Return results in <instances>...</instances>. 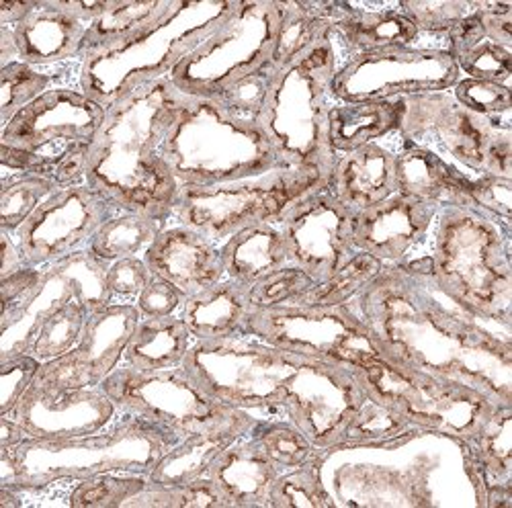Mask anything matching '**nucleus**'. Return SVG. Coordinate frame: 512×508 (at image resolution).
Segmentation results:
<instances>
[{
    "instance_id": "nucleus-7",
    "label": "nucleus",
    "mask_w": 512,
    "mask_h": 508,
    "mask_svg": "<svg viewBox=\"0 0 512 508\" xmlns=\"http://www.w3.org/2000/svg\"><path fill=\"white\" fill-rule=\"evenodd\" d=\"M508 228L478 209H441L431 254V273L453 302L502 322H512Z\"/></svg>"
},
{
    "instance_id": "nucleus-52",
    "label": "nucleus",
    "mask_w": 512,
    "mask_h": 508,
    "mask_svg": "<svg viewBox=\"0 0 512 508\" xmlns=\"http://www.w3.org/2000/svg\"><path fill=\"white\" fill-rule=\"evenodd\" d=\"M41 365L44 363L29 353L0 359V416L11 414V410L33 384Z\"/></svg>"
},
{
    "instance_id": "nucleus-29",
    "label": "nucleus",
    "mask_w": 512,
    "mask_h": 508,
    "mask_svg": "<svg viewBox=\"0 0 512 508\" xmlns=\"http://www.w3.org/2000/svg\"><path fill=\"white\" fill-rule=\"evenodd\" d=\"M281 474L250 435L234 441L207 472L236 508H271V492Z\"/></svg>"
},
{
    "instance_id": "nucleus-21",
    "label": "nucleus",
    "mask_w": 512,
    "mask_h": 508,
    "mask_svg": "<svg viewBox=\"0 0 512 508\" xmlns=\"http://www.w3.org/2000/svg\"><path fill=\"white\" fill-rule=\"evenodd\" d=\"M117 406L101 388H64L35 377L29 390L11 410L27 439H72L107 429Z\"/></svg>"
},
{
    "instance_id": "nucleus-34",
    "label": "nucleus",
    "mask_w": 512,
    "mask_h": 508,
    "mask_svg": "<svg viewBox=\"0 0 512 508\" xmlns=\"http://www.w3.org/2000/svg\"><path fill=\"white\" fill-rule=\"evenodd\" d=\"M193 336L179 316L140 318L123 353V365L138 371H158L183 365Z\"/></svg>"
},
{
    "instance_id": "nucleus-5",
    "label": "nucleus",
    "mask_w": 512,
    "mask_h": 508,
    "mask_svg": "<svg viewBox=\"0 0 512 508\" xmlns=\"http://www.w3.org/2000/svg\"><path fill=\"white\" fill-rule=\"evenodd\" d=\"M183 437L154 422L121 414L109 431L72 439H25L9 447L17 490H39L64 480H84L107 472L150 474Z\"/></svg>"
},
{
    "instance_id": "nucleus-41",
    "label": "nucleus",
    "mask_w": 512,
    "mask_h": 508,
    "mask_svg": "<svg viewBox=\"0 0 512 508\" xmlns=\"http://www.w3.org/2000/svg\"><path fill=\"white\" fill-rule=\"evenodd\" d=\"M93 312L97 310L87 300H70L39 328L35 341L27 353L41 363L64 357L80 343L82 332L87 328V322Z\"/></svg>"
},
{
    "instance_id": "nucleus-12",
    "label": "nucleus",
    "mask_w": 512,
    "mask_h": 508,
    "mask_svg": "<svg viewBox=\"0 0 512 508\" xmlns=\"http://www.w3.org/2000/svg\"><path fill=\"white\" fill-rule=\"evenodd\" d=\"M302 361V355L275 349L252 336H232L193 343L183 365L222 404L279 414L287 381Z\"/></svg>"
},
{
    "instance_id": "nucleus-19",
    "label": "nucleus",
    "mask_w": 512,
    "mask_h": 508,
    "mask_svg": "<svg viewBox=\"0 0 512 508\" xmlns=\"http://www.w3.org/2000/svg\"><path fill=\"white\" fill-rule=\"evenodd\" d=\"M275 224L289 265L306 271L316 283L330 279L357 252L353 214L336 201L328 183L291 203Z\"/></svg>"
},
{
    "instance_id": "nucleus-18",
    "label": "nucleus",
    "mask_w": 512,
    "mask_h": 508,
    "mask_svg": "<svg viewBox=\"0 0 512 508\" xmlns=\"http://www.w3.org/2000/svg\"><path fill=\"white\" fill-rule=\"evenodd\" d=\"M119 209L89 185L56 191L13 232L27 267H48L70 254L87 250L93 236Z\"/></svg>"
},
{
    "instance_id": "nucleus-46",
    "label": "nucleus",
    "mask_w": 512,
    "mask_h": 508,
    "mask_svg": "<svg viewBox=\"0 0 512 508\" xmlns=\"http://www.w3.org/2000/svg\"><path fill=\"white\" fill-rule=\"evenodd\" d=\"M148 474L107 472L84 478L70 494L72 508H123L132 498L146 490Z\"/></svg>"
},
{
    "instance_id": "nucleus-13",
    "label": "nucleus",
    "mask_w": 512,
    "mask_h": 508,
    "mask_svg": "<svg viewBox=\"0 0 512 508\" xmlns=\"http://www.w3.org/2000/svg\"><path fill=\"white\" fill-rule=\"evenodd\" d=\"M242 336H252L256 341L293 355L349 369H359L383 357L375 338L349 306H283L256 310L246 318Z\"/></svg>"
},
{
    "instance_id": "nucleus-4",
    "label": "nucleus",
    "mask_w": 512,
    "mask_h": 508,
    "mask_svg": "<svg viewBox=\"0 0 512 508\" xmlns=\"http://www.w3.org/2000/svg\"><path fill=\"white\" fill-rule=\"evenodd\" d=\"M160 158L183 185H220L287 168L259 125L240 121L216 101L185 95L160 146Z\"/></svg>"
},
{
    "instance_id": "nucleus-49",
    "label": "nucleus",
    "mask_w": 512,
    "mask_h": 508,
    "mask_svg": "<svg viewBox=\"0 0 512 508\" xmlns=\"http://www.w3.org/2000/svg\"><path fill=\"white\" fill-rule=\"evenodd\" d=\"M279 74H275L269 64L265 62L261 68H256L236 84H232L230 89L220 93L218 97H211V101H216L224 111H228L232 117L259 125L263 107L267 103L269 91L273 87V82ZM261 127V125H259Z\"/></svg>"
},
{
    "instance_id": "nucleus-47",
    "label": "nucleus",
    "mask_w": 512,
    "mask_h": 508,
    "mask_svg": "<svg viewBox=\"0 0 512 508\" xmlns=\"http://www.w3.org/2000/svg\"><path fill=\"white\" fill-rule=\"evenodd\" d=\"M451 91L463 107L486 119L496 132L512 134V91L506 84L463 76Z\"/></svg>"
},
{
    "instance_id": "nucleus-32",
    "label": "nucleus",
    "mask_w": 512,
    "mask_h": 508,
    "mask_svg": "<svg viewBox=\"0 0 512 508\" xmlns=\"http://www.w3.org/2000/svg\"><path fill=\"white\" fill-rule=\"evenodd\" d=\"M220 250L226 279L246 289L289 265L283 234L271 222L252 224L234 232L224 240Z\"/></svg>"
},
{
    "instance_id": "nucleus-48",
    "label": "nucleus",
    "mask_w": 512,
    "mask_h": 508,
    "mask_svg": "<svg viewBox=\"0 0 512 508\" xmlns=\"http://www.w3.org/2000/svg\"><path fill=\"white\" fill-rule=\"evenodd\" d=\"M398 11L420 31L447 35L480 9V0H400Z\"/></svg>"
},
{
    "instance_id": "nucleus-1",
    "label": "nucleus",
    "mask_w": 512,
    "mask_h": 508,
    "mask_svg": "<svg viewBox=\"0 0 512 508\" xmlns=\"http://www.w3.org/2000/svg\"><path fill=\"white\" fill-rule=\"evenodd\" d=\"M347 306L388 361L512 404V322L453 302L431 273V257L386 263Z\"/></svg>"
},
{
    "instance_id": "nucleus-11",
    "label": "nucleus",
    "mask_w": 512,
    "mask_h": 508,
    "mask_svg": "<svg viewBox=\"0 0 512 508\" xmlns=\"http://www.w3.org/2000/svg\"><path fill=\"white\" fill-rule=\"evenodd\" d=\"M326 183L328 177L316 171L277 168L259 177L220 185H183L179 187L173 218L213 242H224L246 226L275 224L291 203Z\"/></svg>"
},
{
    "instance_id": "nucleus-2",
    "label": "nucleus",
    "mask_w": 512,
    "mask_h": 508,
    "mask_svg": "<svg viewBox=\"0 0 512 508\" xmlns=\"http://www.w3.org/2000/svg\"><path fill=\"white\" fill-rule=\"evenodd\" d=\"M183 103L185 95L168 76L115 101L95 138L87 185L123 211L162 222L173 218L179 183L160 158V146Z\"/></svg>"
},
{
    "instance_id": "nucleus-27",
    "label": "nucleus",
    "mask_w": 512,
    "mask_h": 508,
    "mask_svg": "<svg viewBox=\"0 0 512 508\" xmlns=\"http://www.w3.org/2000/svg\"><path fill=\"white\" fill-rule=\"evenodd\" d=\"M328 189L351 214H359L398 193L396 154L379 144L338 154Z\"/></svg>"
},
{
    "instance_id": "nucleus-42",
    "label": "nucleus",
    "mask_w": 512,
    "mask_h": 508,
    "mask_svg": "<svg viewBox=\"0 0 512 508\" xmlns=\"http://www.w3.org/2000/svg\"><path fill=\"white\" fill-rule=\"evenodd\" d=\"M250 437L261 445L269 459L281 472L300 468L310 459L326 453L312 445L308 435L295 427L289 418L285 420H256L250 431Z\"/></svg>"
},
{
    "instance_id": "nucleus-39",
    "label": "nucleus",
    "mask_w": 512,
    "mask_h": 508,
    "mask_svg": "<svg viewBox=\"0 0 512 508\" xmlns=\"http://www.w3.org/2000/svg\"><path fill=\"white\" fill-rule=\"evenodd\" d=\"M361 500L351 506H433V490L429 488V472L422 465L400 470H365Z\"/></svg>"
},
{
    "instance_id": "nucleus-54",
    "label": "nucleus",
    "mask_w": 512,
    "mask_h": 508,
    "mask_svg": "<svg viewBox=\"0 0 512 508\" xmlns=\"http://www.w3.org/2000/svg\"><path fill=\"white\" fill-rule=\"evenodd\" d=\"M476 209L496 222L510 224L512 220V179L496 175H478L472 181Z\"/></svg>"
},
{
    "instance_id": "nucleus-58",
    "label": "nucleus",
    "mask_w": 512,
    "mask_h": 508,
    "mask_svg": "<svg viewBox=\"0 0 512 508\" xmlns=\"http://www.w3.org/2000/svg\"><path fill=\"white\" fill-rule=\"evenodd\" d=\"M0 242H3V259H0V277H7L27 267L23 254L11 232L0 230Z\"/></svg>"
},
{
    "instance_id": "nucleus-40",
    "label": "nucleus",
    "mask_w": 512,
    "mask_h": 508,
    "mask_svg": "<svg viewBox=\"0 0 512 508\" xmlns=\"http://www.w3.org/2000/svg\"><path fill=\"white\" fill-rule=\"evenodd\" d=\"M383 265L386 263L371 257L367 252L357 250L330 279L316 283L308 293H304L295 306H310V308L347 306L381 273Z\"/></svg>"
},
{
    "instance_id": "nucleus-53",
    "label": "nucleus",
    "mask_w": 512,
    "mask_h": 508,
    "mask_svg": "<svg viewBox=\"0 0 512 508\" xmlns=\"http://www.w3.org/2000/svg\"><path fill=\"white\" fill-rule=\"evenodd\" d=\"M44 269L25 267L7 277H0V330H5L35 295Z\"/></svg>"
},
{
    "instance_id": "nucleus-55",
    "label": "nucleus",
    "mask_w": 512,
    "mask_h": 508,
    "mask_svg": "<svg viewBox=\"0 0 512 508\" xmlns=\"http://www.w3.org/2000/svg\"><path fill=\"white\" fill-rule=\"evenodd\" d=\"M150 277L152 273L144 257H130L111 263L107 269V289L113 302L121 300V304H127V300H138Z\"/></svg>"
},
{
    "instance_id": "nucleus-28",
    "label": "nucleus",
    "mask_w": 512,
    "mask_h": 508,
    "mask_svg": "<svg viewBox=\"0 0 512 508\" xmlns=\"http://www.w3.org/2000/svg\"><path fill=\"white\" fill-rule=\"evenodd\" d=\"M332 31L343 39L351 56H367L388 50L412 48L420 31L396 9L367 11L351 3L330 0Z\"/></svg>"
},
{
    "instance_id": "nucleus-22",
    "label": "nucleus",
    "mask_w": 512,
    "mask_h": 508,
    "mask_svg": "<svg viewBox=\"0 0 512 508\" xmlns=\"http://www.w3.org/2000/svg\"><path fill=\"white\" fill-rule=\"evenodd\" d=\"M142 314L136 304H109L91 314L80 343L60 359L41 365L37 377L64 388H99L123 363L127 341Z\"/></svg>"
},
{
    "instance_id": "nucleus-44",
    "label": "nucleus",
    "mask_w": 512,
    "mask_h": 508,
    "mask_svg": "<svg viewBox=\"0 0 512 508\" xmlns=\"http://www.w3.org/2000/svg\"><path fill=\"white\" fill-rule=\"evenodd\" d=\"M322 453L300 468L283 472L271 492V508H336V500L324 486Z\"/></svg>"
},
{
    "instance_id": "nucleus-23",
    "label": "nucleus",
    "mask_w": 512,
    "mask_h": 508,
    "mask_svg": "<svg viewBox=\"0 0 512 508\" xmlns=\"http://www.w3.org/2000/svg\"><path fill=\"white\" fill-rule=\"evenodd\" d=\"M439 209L431 203L394 193L353 214V244L383 263H402L429 234Z\"/></svg>"
},
{
    "instance_id": "nucleus-25",
    "label": "nucleus",
    "mask_w": 512,
    "mask_h": 508,
    "mask_svg": "<svg viewBox=\"0 0 512 508\" xmlns=\"http://www.w3.org/2000/svg\"><path fill=\"white\" fill-rule=\"evenodd\" d=\"M398 193L441 209H476L472 181L439 152L402 138L396 152Z\"/></svg>"
},
{
    "instance_id": "nucleus-51",
    "label": "nucleus",
    "mask_w": 512,
    "mask_h": 508,
    "mask_svg": "<svg viewBox=\"0 0 512 508\" xmlns=\"http://www.w3.org/2000/svg\"><path fill=\"white\" fill-rule=\"evenodd\" d=\"M459 72L465 78L484 80V82H496L510 87L512 76V50L494 44L490 39L480 41L478 46L469 48L463 54L453 56Z\"/></svg>"
},
{
    "instance_id": "nucleus-26",
    "label": "nucleus",
    "mask_w": 512,
    "mask_h": 508,
    "mask_svg": "<svg viewBox=\"0 0 512 508\" xmlns=\"http://www.w3.org/2000/svg\"><path fill=\"white\" fill-rule=\"evenodd\" d=\"M256 420L248 410L234 408L205 429L187 435L154 465L148 474L160 484H187L207 476L209 468L234 441L250 435Z\"/></svg>"
},
{
    "instance_id": "nucleus-8",
    "label": "nucleus",
    "mask_w": 512,
    "mask_h": 508,
    "mask_svg": "<svg viewBox=\"0 0 512 508\" xmlns=\"http://www.w3.org/2000/svg\"><path fill=\"white\" fill-rule=\"evenodd\" d=\"M334 33L324 35L275 78L259 125L287 168H306L330 179L332 78L338 70Z\"/></svg>"
},
{
    "instance_id": "nucleus-14",
    "label": "nucleus",
    "mask_w": 512,
    "mask_h": 508,
    "mask_svg": "<svg viewBox=\"0 0 512 508\" xmlns=\"http://www.w3.org/2000/svg\"><path fill=\"white\" fill-rule=\"evenodd\" d=\"M400 136L433 152L443 150L478 175L512 179V134L463 107L449 91L402 97Z\"/></svg>"
},
{
    "instance_id": "nucleus-33",
    "label": "nucleus",
    "mask_w": 512,
    "mask_h": 508,
    "mask_svg": "<svg viewBox=\"0 0 512 508\" xmlns=\"http://www.w3.org/2000/svg\"><path fill=\"white\" fill-rule=\"evenodd\" d=\"M404 117L402 99L340 103L330 109V146L345 154L390 134H400Z\"/></svg>"
},
{
    "instance_id": "nucleus-15",
    "label": "nucleus",
    "mask_w": 512,
    "mask_h": 508,
    "mask_svg": "<svg viewBox=\"0 0 512 508\" xmlns=\"http://www.w3.org/2000/svg\"><path fill=\"white\" fill-rule=\"evenodd\" d=\"M99 388L119 414L142 416L183 439L234 410L213 398L185 365L158 371L119 365Z\"/></svg>"
},
{
    "instance_id": "nucleus-6",
    "label": "nucleus",
    "mask_w": 512,
    "mask_h": 508,
    "mask_svg": "<svg viewBox=\"0 0 512 508\" xmlns=\"http://www.w3.org/2000/svg\"><path fill=\"white\" fill-rule=\"evenodd\" d=\"M236 0H177L158 25L121 46L80 58V91L111 107L123 95L164 78L228 17Z\"/></svg>"
},
{
    "instance_id": "nucleus-17",
    "label": "nucleus",
    "mask_w": 512,
    "mask_h": 508,
    "mask_svg": "<svg viewBox=\"0 0 512 508\" xmlns=\"http://www.w3.org/2000/svg\"><path fill=\"white\" fill-rule=\"evenodd\" d=\"M367 396L353 369L304 357L285 386L283 414L330 455Z\"/></svg>"
},
{
    "instance_id": "nucleus-61",
    "label": "nucleus",
    "mask_w": 512,
    "mask_h": 508,
    "mask_svg": "<svg viewBox=\"0 0 512 508\" xmlns=\"http://www.w3.org/2000/svg\"><path fill=\"white\" fill-rule=\"evenodd\" d=\"M19 60V50L13 27H0V68Z\"/></svg>"
},
{
    "instance_id": "nucleus-9",
    "label": "nucleus",
    "mask_w": 512,
    "mask_h": 508,
    "mask_svg": "<svg viewBox=\"0 0 512 508\" xmlns=\"http://www.w3.org/2000/svg\"><path fill=\"white\" fill-rule=\"evenodd\" d=\"M353 371L369 396L406 416L412 425L467 447L476 441L492 410L502 404L457 381L392 363L386 357Z\"/></svg>"
},
{
    "instance_id": "nucleus-3",
    "label": "nucleus",
    "mask_w": 512,
    "mask_h": 508,
    "mask_svg": "<svg viewBox=\"0 0 512 508\" xmlns=\"http://www.w3.org/2000/svg\"><path fill=\"white\" fill-rule=\"evenodd\" d=\"M107 107L82 91L52 89L0 127L3 175H39L60 189L87 185Z\"/></svg>"
},
{
    "instance_id": "nucleus-60",
    "label": "nucleus",
    "mask_w": 512,
    "mask_h": 508,
    "mask_svg": "<svg viewBox=\"0 0 512 508\" xmlns=\"http://www.w3.org/2000/svg\"><path fill=\"white\" fill-rule=\"evenodd\" d=\"M27 439L19 422L11 416H0V447H15Z\"/></svg>"
},
{
    "instance_id": "nucleus-57",
    "label": "nucleus",
    "mask_w": 512,
    "mask_h": 508,
    "mask_svg": "<svg viewBox=\"0 0 512 508\" xmlns=\"http://www.w3.org/2000/svg\"><path fill=\"white\" fill-rule=\"evenodd\" d=\"M480 19L486 37L512 50V3L510 0H480Z\"/></svg>"
},
{
    "instance_id": "nucleus-31",
    "label": "nucleus",
    "mask_w": 512,
    "mask_h": 508,
    "mask_svg": "<svg viewBox=\"0 0 512 508\" xmlns=\"http://www.w3.org/2000/svg\"><path fill=\"white\" fill-rule=\"evenodd\" d=\"M248 289L232 279H222L185 300L179 318L189 328L193 341H218L242 336L250 316Z\"/></svg>"
},
{
    "instance_id": "nucleus-36",
    "label": "nucleus",
    "mask_w": 512,
    "mask_h": 508,
    "mask_svg": "<svg viewBox=\"0 0 512 508\" xmlns=\"http://www.w3.org/2000/svg\"><path fill=\"white\" fill-rule=\"evenodd\" d=\"M328 3L330 0H281L283 21L273 54L267 60L275 74H281L283 68L310 50L318 39L334 33Z\"/></svg>"
},
{
    "instance_id": "nucleus-20",
    "label": "nucleus",
    "mask_w": 512,
    "mask_h": 508,
    "mask_svg": "<svg viewBox=\"0 0 512 508\" xmlns=\"http://www.w3.org/2000/svg\"><path fill=\"white\" fill-rule=\"evenodd\" d=\"M41 269L44 275L31 302L5 330H0V359L27 353L44 322L74 298L87 300L95 310L113 304L107 289L109 265L93 257L89 248Z\"/></svg>"
},
{
    "instance_id": "nucleus-30",
    "label": "nucleus",
    "mask_w": 512,
    "mask_h": 508,
    "mask_svg": "<svg viewBox=\"0 0 512 508\" xmlns=\"http://www.w3.org/2000/svg\"><path fill=\"white\" fill-rule=\"evenodd\" d=\"M89 25L39 0L37 9L13 27L19 60L46 68L64 60L82 58Z\"/></svg>"
},
{
    "instance_id": "nucleus-50",
    "label": "nucleus",
    "mask_w": 512,
    "mask_h": 508,
    "mask_svg": "<svg viewBox=\"0 0 512 508\" xmlns=\"http://www.w3.org/2000/svg\"><path fill=\"white\" fill-rule=\"evenodd\" d=\"M314 285L316 281L306 271L287 265L248 287L250 310L256 312L295 306Z\"/></svg>"
},
{
    "instance_id": "nucleus-45",
    "label": "nucleus",
    "mask_w": 512,
    "mask_h": 508,
    "mask_svg": "<svg viewBox=\"0 0 512 508\" xmlns=\"http://www.w3.org/2000/svg\"><path fill=\"white\" fill-rule=\"evenodd\" d=\"M60 74L46 72L21 60L0 68V127L7 125L23 107L54 89Z\"/></svg>"
},
{
    "instance_id": "nucleus-59",
    "label": "nucleus",
    "mask_w": 512,
    "mask_h": 508,
    "mask_svg": "<svg viewBox=\"0 0 512 508\" xmlns=\"http://www.w3.org/2000/svg\"><path fill=\"white\" fill-rule=\"evenodd\" d=\"M39 0H0V27H15L37 9Z\"/></svg>"
},
{
    "instance_id": "nucleus-43",
    "label": "nucleus",
    "mask_w": 512,
    "mask_h": 508,
    "mask_svg": "<svg viewBox=\"0 0 512 508\" xmlns=\"http://www.w3.org/2000/svg\"><path fill=\"white\" fill-rule=\"evenodd\" d=\"M60 187L39 175L0 177V230H19Z\"/></svg>"
},
{
    "instance_id": "nucleus-10",
    "label": "nucleus",
    "mask_w": 512,
    "mask_h": 508,
    "mask_svg": "<svg viewBox=\"0 0 512 508\" xmlns=\"http://www.w3.org/2000/svg\"><path fill=\"white\" fill-rule=\"evenodd\" d=\"M281 21V0H236L216 31L168 74L170 82L189 97H218L271 58Z\"/></svg>"
},
{
    "instance_id": "nucleus-35",
    "label": "nucleus",
    "mask_w": 512,
    "mask_h": 508,
    "mask_svg": "<svg viewBox=\"0 0 512 508\" xmlns=\"http://www.w3.org/2000/svg\"><path fill=\"white\" fill-rule=\"evenodd\" d=\"M177 0H113L111 7L95 19L84 35L82 56L125 44L158 25Z\"/></svg>"
},
{
    "instance_id": "nucleus-24",
    "label": "nucleus",
    "mask_w": 512,
    "mask_h": 508,
    "mask_svg": "<svg viewBox=\"0 0 512 508\" xmlns=\"http://www.w3.org/2000/svg\"><path fill=\"white\" fill-rule=\"evenodd\" d=\"M152 275L173 283L185 298L226 279L218 242L187 226H166L144 252Z\"/></svg>"
},
{
    "instance_id": "nucleus-38",
    "label": "nucleus",
    "mask_w": 512,
    "mask_h": 508,
    "mask_svg": "<svg viewBox=\"0 0 512 508\" xmlns=\"http://www.w3.org/2000/svg\"><path fill=\"white\" fill-rule=\"evenodd\" d=\"M164 228L166 222L162 220L138 214V211H119L93 236L89 250L93 257L107 265L130 257H144V252Z\"/></svg>"
},
{
    "instance_id": "nucleus-37",
    "label": "nucleus",
    "mask_w": 512,
    "mask_h": 508,
    "mask_svg": "<svg viewBox=\"0 0 512 508\" xmlns=\"http://www.w3.org/2000/svg\"><path fill=\"white\" fill-rule=\"evenodd\" d=\"M429 435L420 427L412 425V422L390 408L375 400L373 396H367L349 427L345 429L340 443L334 451L343 449H396L404 447L410 441Z\"/></svg>"
},
{
    "instance_id": "nucleus-56",
    "label": "nucleus",
    "mask_w": 512,
    "mask_h": 508,
    "mask_svg": "<svg viewBox=\"0 0 512 508\" xmlns=\"http://www.w3.org/2000/svg\"><path fill=\"white\" fill-rule=\"evenodd\" d=\"M185 300L187 298L181 289L158 275H152L138 295L136 306L144 318H164L179 316Z\"/></svg>"
},
{
    "instance_id": "nucleus-16",
    "label": "nucleus",
    "mask_w": 512,
    "mask_h": 508,
    "mask_svg": "<svg viewBox=\"0 0 512 508\" xmlns=\"http://www.w3.org/2000/svg\"><path fill=\"white\" fill-rule=\"evenodd\" d=\"M461 72L447 50L400 48L351 56L332 78V99L340 103L390 101L424 93H445Z\"/></svg>"
}]
</instances>
